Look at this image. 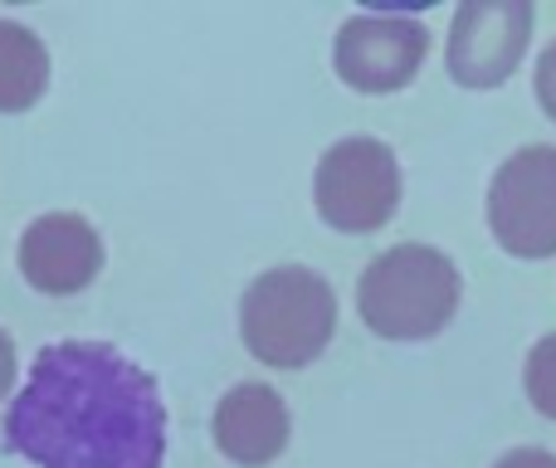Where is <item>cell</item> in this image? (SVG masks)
<instances>
[{"mask_svg":"<svg viewBox=\"0 0 556 468\" xmlns=\"http://www.w3.org/2000/svg\"><path fill=\"white\" fill-rule=\"evenodd\" d=\"M405 176L395 147L381 137H342L317 156L313 211L337 235H376L401 211Z\"/></svg>","mask_w":556,"mask_h":468,"instance_id":"4","label":"cell"},{"mask_svg":"<svg viewBox=\"0 0 556 468\" xmlns=\"http://www.w3.org/2000/svg\"><path fill=\"white\" fill-rule=\"evenodd\" d=\"M211 440L235 468H269L293 440L288 401L264 381H240L220 395L211 420Z\"/></svg>","mask_w":556,"mask_h":468,"instance_id":"9","label":"cell"},{"mask_svg":"<svg viewBox=\"0 0 556 468\" xmlns=\"http://www.w3.org/2000/svg\"><path fill=\"white\" fill-rule=\"evenodd\" d=\"M425 54H430V29L420 15H381V10H362V15L342 20L332 39V68L346 88L356 93H401L415 84Z\"/></svg>","mask_w":556,"mask_h":468,"instance_id":"7","label":"cell"},{"mask_svg":"<svg viewBox=\"0 0 556 468\" xmlns=\"http://www.w3.org/2000/svg\"><path fill=\"white\" fill-rule=\"evenodd\" d=\"M103 235L93 230V220H84L78 211H49L35 215L20 235L15 264L25 274V283L45 298H74L103 274Z\"/></svg>","mask_w":556,"mask_h":468,"instance_id":"8","label":"cell"},{"mask_svg":"<svg viewBox=\"0 0 556 468\" xmlns=\"http://www.w3.org/2000/svg\"><path fill=\"white\" fill-rule=\"evenodd\" d=\"M15 371H20L15 342H10V332H5V327H0V405H5V395L15 391Z\"/></svg>","mask_w":556,"mask_h":468,"instance_id":"14","label":"cell"},{"mask_svg":"<svg viewBox=\"0 0 556 468\" xmlns=\"http://www.w3.org/2000/svg\"><path fill=\"white\" fill-rule=\"evenodd\" d=\"M459 303L464 274L434 244L381 249L356 283V313L381 342H430L454 322Z\"/></svg>","mask_w":556,"mask_h":468,"instance_id":"2","label":"cell"},{"mask_svg":"<svg viewBox=\"0 0 556 468\" xmlns=\"http://www.w3.org/2000/svg\"><path fill=\"white\" fill-rule=\"evenodd\" d=\"M337 337V293L317 268L274 264L240 298V342L269 371H303Z\"/></svg>","mask_w":556,"mask_h":468,"instance_id":"3","label":"cell"},{"mask_svg":"<svg viewBox=\"0 0 556 468\" xmlns=\"http://www.w3.org/2000/svg\"><path fill=\"white\" fill-rule=\"evenodd\" d=\"M0 450L35 468H162V385L113 342H54L10 395Z\"/></svg>","mask_w":556,"mask_h":468,"instance_id":"1","label":"cell"},{"mask_svg":"<svg viewBox=\"0 0 556 468\" xmlns=\"http://www.w3.org/2000/svg\"><path fill=\"white\" fill-rule=\"evenodd\" d=\"M49 88V49L35 29L0 20V113L15 117L45 98Z\"/></svg>","mask_w":556,"mask_h":468,"instance_id":"10","label":"cell"},{"mask_svg":"<svg viewBox=\"0 0 556 468\" xmlns=\"http://www.w3.org/2000/svg\"><path fill=\"white\" fill-rule=\"evenodd\" d=\"M493 468H556L552 450H538V444H522V450H508Z\"/></svg>","mask_w":556,"mask_h":468,"instance_id":"13","label":"cell"},{"mask_svg":"<svg viewBox=\"0 0 556 468\" xmlns=\"http://www.w3.org/2000/svg\"><path fill=\"white\" fill-rule=\"evenodd\" d=\"M538 5L532 0H464L450 20L444 39V68L459 88L493 93L528 59Z\"/></svg>","mask_w":556,"mask_h":468,"instance_id":"6","label":"cell"},{"mask_svg":"<svg viewBox=\"0 0 556 468\" xmlns=\"http://www.w3.org/2000/svg\"><path fill=\"white\" fill-rule=\"evenodd\" d=\"M522 391H528L532 410H538L542 420H556V332H547L528 352V366H522Z\"/></svg>","mask_w":556,"mask_h":468,"instance_id":"11","label":"cell"},{"mask_svg":"<svg viewBox=\"0 0 556 468\" xmlns=\"http://www.w3.org/2000/svg\"><path fill=\"white\" fill-rule=\"evenodd\" d=\"M489 235L522 264L556 254V147L528 142L493 172Z\"/></svg>","mask_w":556,"mask_h":468,"instance_id":"5","label":"cell"},{"mask_svg":"<svg viewBox=\"0 0 556 468\" xmlns=\"http://www.w3.org/2000/svg\"><path fill=\"white\" fill-rule=\"evenodd\" d=\"M532 93H538V107L556 123V39L538 54L532 64Z\"/></svg>","mask_w":556,"mask_h":468,"instance_id":"12","label":"cell"}]
</instances>
